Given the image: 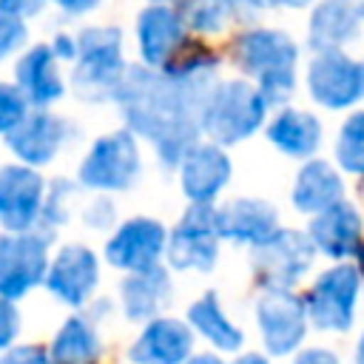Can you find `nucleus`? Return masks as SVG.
I'll use <instances>...</instances> for the list:
<instances>
[{
  "label": "nucleus",
  "instance_id": "obj_1",
  "mask_svg": "<svg viewBox=\"0 0 364 364\" xmlns=\"http://www.w3.org/2000/svg\"><path fill=\"white\" fill-rule=\"evenodd\" d=\"M219 60L210 51H193L165 68L134 65L117 91V105L134 136H145L165 168L182 162L199 142L202 111L213 97Z\"/></svg>",
  "mask_w": 364,
  "mask_h": 364
},
{
  "label": "nucleus",
  "instance_id": "obj_2",
  "mask_svg": "<svg viewBox=\"0 0 364 364\" xmlns=\"http://www.w3.org/2000/svg\"><path fill=\"white\" fill-rule=\"evenodd\" d=\"M236 65L256 77V88L267 105H282L296 88V43L279 28H247L233 46Z\"/></svg>",
  "mask_w": 364,
  "mask_h": 364
},
{
  "label": "nucleus",
  "instance_id": "obj_3",
  "mask_svg": "<svg viewBox=\"0 0 364 364\" xmlns=\"http://www.w3.org/2000/svg\"><path fill=\"white\" fill-rule=\"evenodd\" d=\"M122 60V31L117 26H91L77 34V60L71 74V88L85 102L117 100L125 77Z\"/></svg>",
  "mask_w": 364,
  "mask_h": 364
},
{
  "label": "nucleus",
  "instance_id": "obj_4",
  "mask_svg": "<svg viewBox=\"0 0 364 364\" xmlns=\"http://www.w3.org/2000/svg\"><path fill=\"white\" fill-rule=\"evenodd\" d=\"M364 276L353 262H338L316 276L301 296L307 321L318 333H347L355 324Z\"/></svg>",
  "mask_w": 364,
  "mask_h": 364
},
{
  "label": "nucleus",
  "instance_id": "obj_5",
  "mask_svg": "<svg viewBox=\"0 0 364 364\" xmlns=\"http://www.w3.org/2000/svg\"><path fill=\"white\" fill-rule=\"evenodd\" d=\"M267 114V102L262 100L259 88L247 80H228L219 82L213 97L202 111V131L213 139V145H236L247 139Z\"/></svg>",
  "mask_w": 364,
  "mask_h": 364
},
{
  "label": "nucleus",
  "instance_id": "obj_6",
  "mask_svg": "<svg viewBox=\"0 0 364 364\" xmlns=\"http://www.w3.org/2000/svg\"><path fill=\"white\" fill-rule=\"evenodd\" d=\"M313 242L307 239V233L293 228H279L250 253L253 273L264 290H293L313 267Z\"/></svg>",
  "mask_w": 364,
  "mask_h": 364
},
{
  "label": "nucleus",
  "instance_id": "obj_7",
  "mask_svg": "<svg viewBox=\"0 0 364 364\" xmlns=\"http://www.w3.org/2000/svg\"><path fill=\"white\" fill-rule=\"evenodd\" d=\"M256 327L267 358L296 355L307 338V310L293 290H262L256 299Z\"/></svg>",
  "mask_w": 364,
  "mask_h": 364
},
{
  "label": "nucleus",
  "instance_id": "obj_8",
  "mask_svg": "<svg viewBox=\"0 0 364 364\" xmlns=\"http://www.w3.org/2000/svg\"><path fill=\"white\" fill-rule=\"evenodd\" d=\"M48 242L40 230L0 233V299L17 301L46 282Z\"/></svg>",
  "mask_w": 364,
  "mask_h": 364
},
{
  "label": "nucleus",
  "instance_id": "obj_9",
  "mask_svg": "<svg viewBox=\"0 0 364 364\" xmlns=\"http://www.w3.org/2000/svg\"><path fill=\"white\" fill-rule=\"evenodd\" d=\"M136 176L139 148L128 128L100 136L80 165V182L91 191H128Z\"/></svg>",
  "mask_w": 364,
  "mask_h": 364
},
{
  "label": "nucleus",
  "instance_id": "obj_10",
  "mask_svg": "<svg viewBox=\"0 0 364 364\" xmlns=\"http://www.w3.org/2000/svg\"><path fill=\"white\" fill-rule=\"evenodd\" d=\"M165 256L173 270H196L208 273L219 256V233H216V208L213 205H191L176 228L168 233Z\"/></svg>",
  "mask_w": 364,
  "mask_h": 364
},
{
  "label": "nucleus",
  "instance_id": "obj_11",
  "mask_svg": "<svg viewBox=\"0 0 364 364\" xmlns=\"http://www.w3.org/2000/svg\"><path fill=\"white\" fill-rule=\"evenodd\" d=\"M168 247V230L162 222L148 216H134L122 222L105 242V259L111 267L125 273H145L159 267Z\"/></svg>",
  "mask_w": 364,
  "mask_h": 364
},
{
  "label": "nucleus",
  "instance_id": "obj_12",
  "mask_svg": "<svg viewBox=\"0 0 364 364\" xmlns=\"http://www.w3.org/2000/svg\"><path fill=\"white\" fill-rule=\"evenodd\" d=\"M310 97L324 108H350L364 97L361 91V63L350 60L341 48L316 51L307 68Z\"/></svg>",
  "mask_w": 364,
  "mask_h": 364
},
{
  "label": "nucleus",
  "instance_id": "obj_13",
  "mask_svg": "<svg viewBox=\"0 0 364 364\" xmlns=\"http://www.w3.org/2000/svg\"><path fill=\"white\" fill-rule=\"evenodd\" d=\"M46 199L43 176L28 165L0 168V225L6 233L34 230Z\"/></svg>",
  "mask_w": 364,
  "mask_h": 364
},
{
  "label": "nucleus",
  "instance_id": "obj_14",
  "mask_svg": "<svg viewBox=\"0 0 364 364\" xmlns=\"http://www.w3.org/2000/svg\"><path fill=\"white\" fill-rule=\"evenodd\" d=\"M100 284V262L85 245H65L48 262L46 287L68 307H82Z\"/></svg>",
  "mask_w": 364,
  "mask_h": 364
},
{
  "label": "nucleus",
  "instance_id": "obj_15",
  "mask_svg": "<svg viewBox=\"0 0 364 364\" xmlns=\"http://www.w3.org/2000/svg\"><path fill=\"white\" fill-rule=\"evenodd\" d=\"M307 239L313 242L316 253H324L327 259L344 262L361 250V236H364V219L358 208L347 199L338 205L316 213L307 225Z\"/></svg>",
  "mask_w": 364,
  "mask_h": 364
},
{
  "label": "nucleus",
  "instance_id": "obj_16",
  "mask_svg": "<svg viewBox=\"0 0 364 364\" xmlns=\"http://www.w3.org/2000/svg\"><path fill=\"white\" fill-rule=\"evenodd\" d=\"M230 179V159L213 142H196L179 162V185L191 205H210Z\"/></svg>",
  "mask_w": 364,
  "mask_h": 364
},
{
  "label": "nucleus",
  "instance_id": "obj_17",
  "mask_svg": "<svg viewBox=\"0 0 364 364\" xmlns=\"http://www.w3.org/2000/svg\"><path fill=\"white\" fill-rule=\"evenodd\" d=\"M68 139V122L46 108L31 111L11 134H9V148L14 151L17 159H23V165L37 168V165H48L57 151L65 145Z\"/></svg>",
  "mask_w": 364,
  "mask_h": 364
},
{
  "label": "nucleus",
  "instance_id": "obj_18",
  "mask_svg": "<svg viewBox=\"0 0 364 364\" xmlns=\"http://www.w3.org/2000/svg\"><path fill=\"white\" fill-rule=\"evenodd\" d=\"M193 355V330L179 321L159 316L145 324L128 350L134 364H185Z\"/></svg>",
  "mask_w": 364,
  "mask_h": 364
},
{
  "label": "nucleus",
  "instance_id": "obj_19",
  "mask_svg": "<svg viewBox=\"0 0 364 364\" xmlns=\"http://www.w3.org/2000/svg\"><path fill=\"white\" fill-rule=\"evenodd\" d=\"M136 43L139 54L148 68H165L171 65L173 54L185 43V26L171 6H145L136 17Z\"/></svg>",
  "mask_w": 364,
  "mask_h": 364
},
{
  "label": "nucleus",
  "instance_id": "obj_20",
  "mask_svg": "<svg viewBox=\"0 0 364 364\" xmlns=\"http://www.w3.org/2000/svg\"><path fill=\"white\" fill-rule=\"evenodd\" d=\"M279 230V213L264 199H230L228 205L216 208V233L219 239L236 245H262L267 236Z\"/></svg>",
  "mask_w": 364,
  "mask_h": 364
},
{
  "label": "nucleus",
  "instance_id": "obj_21",
  "mask_svg": "<svg viewBox=\"0 0 364 364\" xmlns=\"http://www.w3.org/2000/svg\"><path fill=\"white\" fill-rule=\"evenodd\" d=\"M14 80H17V88L20 94L37 105V108H46L51 102H57L63 94H65V82L60 77V68H57V57L51 51V46H31L14 65Z\"/></svg>",
  "mask_w": 364,
  "mask_h": 364
},
{
  "label": "nucleus",
  "instance_id": "obj_22",
  "mask_svg": "<svg viewBox=\"0 0 364 364\" xmlns=\"http://www.w3.org/2000/svg\"><path fill=\"white\" fill-rule=\"evenodd\" d=\"M344 199V182L338 171L324 159H307L293 182V208L299 213H321Z\"/></svg>",
  "mask_w": 364,
  "mask_h": 364
},
{
  "label": "nucleus",
  "instance_id": "obj_23",
  "mask_svg": "<svg viewBox=\"0 0 364 364\" xmlns=\"http://www.w3.org/2000/svg\"><path fill=\"white\" fill-rule=\"evenodd\" d=\"M171 299V279L165 267L128 273L119 284V301L128 321H154Z\"/></svg>",
  "mask_w": 364,
  "mask_h": 364
},
{
  "label": "nucleus",
  "instance_id": "obj_24",
  "mask_svg": "<svg viewBox=\"0 0 364 364\" xmlns=\"http://www.w3.org/2000/svg\"><path fill=\"white\" fill-rule=\"evenodd\" d=\"M361 11L358 0H321L313 9L310 17V48L313 51H327V48H341L347 40L358 34Z\"/></svg>",
  "mask_w": 364,
  "mask_h": 364
},
{
  "label": "nucleus",
  "instance_id": "obj_25",
  "mask_svg": "<svg viewBox=\"0 0 364 364\" xmlns=\"http://www.w3.org/2000/svg\"><path fill=\"white\" fill-rule=\"evenodd\" d=\"M267 139L282 154L296 156V159H307L321 145V122L313 114H307V111L284 108L267 125Z\"/></svg>",
  "mask_w": 364,
  "mask_h": 364
},
{
  "label": "nucleus",
  "instance_id": "obj_26",
  "mask_svg": "<svg viewBox=\"0 0 364 364\" xmlns=\"http://www.w3.org/2000/svg\"><path fill=\"white\" fill-rule=\"evenodd\" d=\"M188 327H193L219 353H239L245 344V333L228 318V313L222 310V301L213 290L202 293L188 307Z\"/></svg>",
  "mask_w": 364,
  "mask_h": 364
},
{
  "label": "nucleus",
  "instance_id": "obj_27",
  "mask_svg": "<svg viewBox=\"0 0 364 364\" xmlns=\"http://www.w3.org/2000/svg\"><path fill=\"white\" fill-rule=\"evenodd\" d=\"M100 350L102 347H100V333L94 318L77 313L63 321V327L51 341L48 355L54 364H97Z\"/></svg>",
  "mask_w": 364,
  "mask_h": 364
},
{
  "label": "nucleus",
  "instance_id": "obj_28",
  "mask_svg": "<svg viewBox=\"0 0 364 364\" xmlns=\"http://www.w3.org/2000/svg\"><path fill=\"white\" fill-rule=\"evenodd\" d=\"M176 14L185 28H193L199 34H216L230 23L233 6L230 0H179Z\"/></svg>",
  "mask_w": 364,
  "mask_h": 364
},
{
  "label": "nucleus",
  "instance_id": "obj_29",
  "mask_svg": "<svg viewBox=\"0 0 364 364\" xmlns=\"http://www.w3.org/2000/svg\"><path fill=\"white\" fill-rule=\"evenodd\" d=\"M336 162L355 176H364V111H355L344 119L336 139Z\"/></svg>",
  "mask_w": 364,
  "mask_h": 364
},
{
  "label": "nucleus",
  "instance_id": "obj_30",
  "mask_svg": "<svg viewBox=\"0 0 364 364\" xmlns=\"http://www.w3.org/2000/svg\"><path fill=\"white\" fill-rule=\"evenodd\" d=\"M71 199H74V185L65 179H54V185L46 191V199H43V210H40V222H37V228H43L40 233H46L51 239V233L68 219Z\"/></svg>",
  "mask_w": 364,
  "mask_h": 364
},
{
  "label": "nucleus",
  "instance_id": "obj_31",
  "mask_svg": "<svg viewBox=\"0 0 364 364\" xmlns=\"http://www.w3.org/2000/svg\"><path fill=\"white\" fill-rule=\"evenodd\" d=\"M28 117V100L17 85L0 82V134H11Z\"/></svg>",
  "mask_w": 364,
  "mask_h": 364
},
{
  "label": "nucleus",
  "instance_id": "obj_32",
  "mask_svg": "<svg viewBox=\"0 0 364 364\" xmlns=\"http://www.w3.org/2000/svg\"><path fill=\"white\" fill-rule=\"evenodd\" d=\"M26 40H28L26 23L20 17H14V14L0 9V60H6L14 51H20L26 46Z\"/></svg>",
  "mask_w": 364,
  "mask_h": 364
},
{
  "label": "nucleus",
  "instance_id": "obj_33",
  "mask_svg": "<svg viewBox=\"0 0 364 364\" xmlns=\"http://www.w3.org/2000/svg\"><path fill=\"white\" fill-rule=\"evenodd\" d=\"M20 333V313L14 307V301L0 299V350H9L11 341Z\"/></svg>",
  "mask_w": 364,
  "mask_h": 364
},
{
  "label": "nucleus",
  "instance_id": "obj_34",
  "mask_svg": "<svg viewBox=\"0 0 364 364\" xmlns=\"http://www.w3.org/2000/svg\"><path fill=\"white\" fill-rule=\"evenodd\" d=\"M0 364H54L51 355L37 347V344H23V347H9L0 355Z\"/></svg>",
  "mask_w": 364,
  "mask_h": 364
},
{
  "label": "nucleus",
  "instance_id": "obj_35",
  "mask_svg": "<svg viewBox=\"0 0 364 364\" xmlns=\"http://www.w3.org/2000/svg\"><path fill=\"white\" fill-rule=\"evenodd\" d=\"M293 364H341V358L330 347H301L293 355Z\"/></svg>",
  "mask_w": 364,
  "mask_h": 364
},
{
  "label": "nucleus",
  "instance_id": "obj_36",
  "mask_svg": "<svg viewBox=\"0 0 364 364\" xmlns=\"http://www.w3.org/2000/svg\"><path fill=\"white\" fill-rule=\"evenodd\" d=\"M46 3H48V0H0V9L23 20V17H31V14H37V11H40Z\"/></svg>",
  "mask_w": 364,
  "mask_h": 364
},
{
  "label": "nucleus",
  "instance_id": "obj_37",
  "mask_svg": "<svg viewBox=\"0 0 364 364\" xmlns=\"http://www.w3.org/2000/svg\"><path fill=\"white\" fill-rule=\"evenodd\" d=\"M85 222L94 225V228H108V225L114 222V208H111V202H105V199L94 202V205L85 210Z\"/></svg>",
  "mask_w": 364,
  "mask_h": 364
},
{
  "label": "nucleus",
  "instance_id": "obj_38",
  "mask_svg": "<svg viewBox=\"0 0 364 364\" xmlns=\"http://www.w3.org/2000/svg\"><path fill=\"white\" fill-rule=\"evenodd\" d=\"M48 46H51V51H54L57 60H77V37L57 34L54 43H48Z\"/></svg>",
  "mask_w": 364,
  "mask_h": 364
},
{
  "label": "nucleus",
  "instance_id": "obj_39",
  "mask_svg": "<svg viewBox=\"0 0 364 364\" xmlns=\"http://www.w3.org/2000/svg\"><path fill=\"white\" fill-rule=\"evenodd\" d=\"M230 6H233V14H239V17H256L270 3L267 0H230Z\"/></svg>",
  "mask_w": 364,
  "mask_h": 364
},
{
  "label": "nucleus",
  "instance_id": "obj_40",
  "mask_svg": "<svg viewBox=\"0 0 364 364\" xmlns=\"http://www.w3.org/2000/svg\"><path fill=\"white\" fill-rule=\"evenodd\" d=\"M65 14H85L100 6V0H54Z\"/></svg>",
  "mask_w": 364,
  "mask_h": 364
},
{
  "label": "nucleus",
  "instance_id": "obj_41",
  "mask_svg": "<svg viewBox=\"0 0 364 364\" xmlns=\"http://www.w3.org/2000/svg\"><path fill=\"white\" fill-rule=\"evenodd\" d=\"M230 364H270V358H267L264 353H253V350H250V353H239Z\"/></svg>",
  "mask_w": 364,
  "mask_h": 364
},
{
  "label": "nucleus",
  "instance_id": "obj_42",
  "mask_svg": "<svg viewBox=\"0 0 364 364\" xmlns=\"http://www.w3.org/2000/svg\"><path fill=\"white\" fill-rule=\"evenodd\" d=\"M185 364H225L216 353H196V355H191Z\"/></svg>",
  "mask_w": 364,
  "mask_h": 364
},
{
  "label": "nucleus",
  "instance_id": "obj_43",
  "mask_svg": "<svg viewBox=\"0 0 364 364\" xmlns=\"http://www.w3.org/2000/svg\"><path fill=\"white\" fill-rule=\"evenodd\" d=\"M270 6H284V9H304L310 0H267Z\"/></svg>",
  "mask_w": 364,
  "mask_h": 364
},
{
  "label": "nucleus",
  "instance_id": "obj_44",
  "mask_svg": "<svg viewBox=\"0 0 364 364\" xmlns=\"http://www.w3.org/2000/svg\"><path fill=\"white\" fill-rule=\"evenodd\" d=\"M353 364H364V330L355 341V350H353Z\"/></svg>",
  "mask_w": 364,
  "mask_h": 364
},
{
  "label": "nucleus",
  "instance_id": "obj_45",
  "mask_svg": "<svg viewBox=\"0 0 364 364\" xmlns=\"http://www.w3.org/2000/svg\"><path fill=\"white\" fill-rule=\"evenodd\" d=\"M355 267H358V270H361V276H364V247L358 250V264H355Z\"/></svg>",
  "mask_w": 364,
  "mask_h": 364
},
{
  "label": "nucleus",
  "instance_id": "obj_46",
  "mask_svg": "<svg viewBox=\"0 0 364 364\" xmlns=\"http://www.w3.org/2000/svg\"><path fill=\"white\" fill-rule=\"evenodd\" d=\"M358 11H361V20H364V0H358Z\"/></svg>",
  "mask_w": 364,
  "mask_h": 364
},
{
  "label": "nucleus",
  "instance_id": "obj_47",
  "mask_svg": "<svg viewBox=\"0 0 364 364\" xmlns=\"http://www.w3.org/2000/svg\"><path fill=\"white\" fill-rule=\"evenodd\" d=\"M154 6H168V0H151Z\"/></svg>",
  "mask_w": 364,
  "mask_h": 364
},
{
  "label": "nucleus",
  "instance_id": "obj_48",
  "mask_svg": "<svg viewBox=\"0 0 364 364\" xmlns=\"http://www.w3.org/2000/svg\"><path fill=\"white\" fill-rule=\"evenodd\" d=\"M361 91H364V65H361Z\"/></svg>",
  "mask_w": 364,
  "mask_h": 364
}]
</instances>
